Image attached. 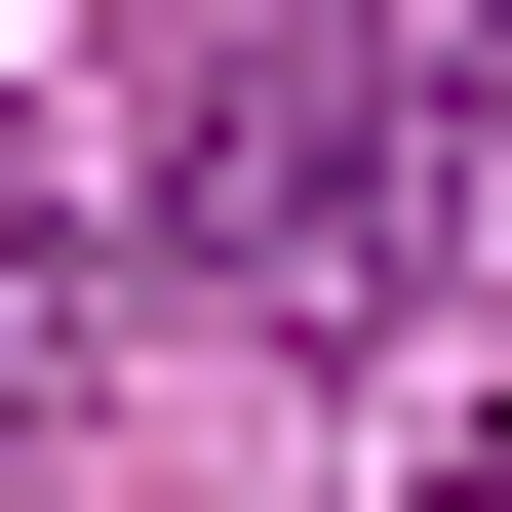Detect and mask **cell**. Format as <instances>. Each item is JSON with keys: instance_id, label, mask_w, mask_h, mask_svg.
Here are the masks:
<instances>
[{"instance_id": "1", "label": "cell", "mask_w": 512, "mask_h": 512, "mask_svg": "<svg viewBox=\"0 0 512 512\" xmlns=\"http://www.w3.org/2000/svg\"><path fill=\"white\" fill-rule=\"evenodd\" d=\"M473 197H512V0H237V40L158 79L119 237L197 276V316H394Z\"/></svg>"}]
</instances>
